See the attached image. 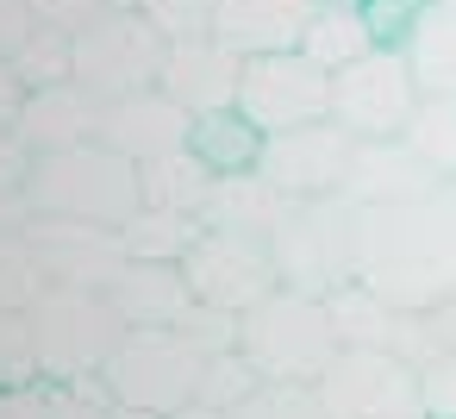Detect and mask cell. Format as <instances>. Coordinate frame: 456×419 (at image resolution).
Segmentation results:
<instances>
[{"mask_svg":"<svg viewBox=\"0 0 456 419\" xmlns=\"http://www.w3.org/2000/svg\"><path fill=\"white\" fill-rule=\"evenodd\" d=\"M238 350L250 357V369L263 382H319L344 344H338L325 300L281 282L250 313H238Z\"/></svg>","mask_w":456,"mask_h":419,"instance_id":"3","label":"cell"},{"mask_svg":"<svg viewBox=\"0 0 456 419\" xmlns=\"http://www.w3.org/2000/svg\"><path fill=\"white\" fill-rule=\"evenodd\" d=\"M7 419H51V382L38 375V382H26V388H13V394H7Z\"/></svg>","mask_w":456,"mask_h":419,"instance_id":"40","label":"cell"},{"mask_svg":"<svg viewBox=\"0 0 456 419\" xmlns=\"http://www.w3.org/2000/svg\"><path fill=\"white\" fill-rule=\"evenodd\" d=\"M362 13L375 26V45H400L412 32V13H419V0H362Z\"/></svg>","mask_w":456,"mask_h":419,"instance_id":"37","label":"cell"},{"mask_svg":"<svg viewBox=\"0 0 456 419\" xmlns=\"http://www.w3.org/2000/svg\"><path fill=\"white\" fill-rule=\"evenodd\" d=\"M319 0H219L213 7V38L232 45L238 57L263 51H300Z\"/></svg>","mask_w":456,"mask_h":419,"instance_id":"18","label":"cell"},{"mask_svg":"<svg viewBox=\"0 0 456 419\" xmlns=\"http://www.w3.org/2000/svg\"><path fill=\"white\" fill-rule=\"evenodd\" d=\"M437 313H444V332H450V350H456V300H450V307H437Z\"/></svg>","mask_w":456,"mask_h":419,"instance_id":"44","label":"cell"},{"mask_svg":"<svg viewBox=\"0 0 456 419\" xmlns=\"http://www.w3.org/2000/svg\"><path fill=\"white\" fill-rule=\"evenodd\" d=\"M113 419H169V413H144V407H119L113 400Z\"/></svg>","mask_w":456,"mask_h":419,"instance_id":"43","label":"cell"},{"mask_svg":"<svg viewBox=\"0 0 456 419\" xmlns=\"http://www.w3.org/2000/svg\"><path fill=\"white\" fill-rule=\"evenodd\" d=\"M26 325H32L38 375H51V382L101 375V363H107L113 344L126 338V319H119V307L107 300V288H69V282H51V288L26 307Z\"/></svg>","mask_w":456,"mask_h":419,"instance_id":"4","label":"cell"},{"mask_svg":"<svg viewBox=\"0 0 456 419\" xmlns=\"http://www.w3.org/2000/svg\"><path fill=\"white\" fill-rule=\"evenodd\" d=\"M163 51H169V38H163L138 7H107L101 20H88V26L76 32V82L94 88L101 101L157 88Z\"/></svg>","mask_w":456,"mask_h":419,"instance_id":"9","label":"cell"},{"mask_svg":"<svg viewBox=\"0 0 456 419\" xmlns=\"http://www.w3.org/2000/svg\"><path fill=\"white\" fill-rule=\"evenodd\" d=\"M256 388H263V375L250 369V357H244V350H219V357H207V369H200V394H194V400L232 413V407L250 400Z\"/></svg>","mask_w":456,"mask_h":419,"instance_id":"31","label":"cell"},{"mask_svg":"<svg viewBox=\"0 0 456 419\" xmlns=\"http://www.w3.org/2000/svg\"><path fill=\"white\" fill-rule=\"evenodd\" d=\"M225 419H331L313 382H263L250 400H238Z\"/></svg>","mask_w":456,"mask_h":419,"instance_id":"30","label":"cell"},{"mask_svg":"<svg viewBox=\"0 0 456 419\" xmlns=\"http://www.w3.org/2000/svg\"><path fill=\"white\" fill-rule=\"evenodd\" d=\"M169 419H225V413H219V407H207V400H188V407H175Z\"/></svg>","mask_w":456,"mask_h":419,"instance_id":"42","label":"cell"},{"mask_svg":"<svg viewBox=\"0 0 456 419\" xmlns=\"http://www.w3.org/2000/svg\"><path fill=\"white\" fill-rule=\"evenodd\" d=\"M200 369H207V350L182 325H126V338L101 363V382L119 407L175 413L200 394Z\"/></svg>","mask_w":456,"mask_h":419,"instance_id":"5","label":"cell"},{"mask_svg":"<svg viewBox=\"0 0 456 419\" xmlns=\"http://www.w3.org/2000/svg\"><path fill=\"white\" fill-rule=\"evenodd\" d=\"M275 269L288 288L300 294H331L344 282H356V207L344 194H319V201H288L281 226L269 232Z\"/></svg>","mask_w":456,"mask_h":419,"instance_id":"6","label":"cell"},{"mask_svg":"<svg viewBox=\"0 0 456 419\" xmlns=\"http://www.w3.org/2000/svg\"><path fill=\"white\" fill-rule=\"evenodd\" d=\"M182 332L207 350V357H219V350H238V313H225V307H207V300H194V313L182 319Z\"/></svg>","mask_w":456,"mask_h":419,"instance_id":"35","label":"cell"},{"mask_svg":"<svg viewBox=\"0 0 456 419\" xmlns=\"http://www.w3.org/2000/svg\"><path fill=\"white\" fill-rule=\"evenodd\" d=\"M238 76H244V57L232 45H219L213 32H200V38H169L157 88L200 119V113L238 107Z\"/></svg>","mask_w":456,"mask_h":419,"instance_id":"15","label":"cell"},{"mask_svg":"<svg viewBox=\"0 0 456 419\" xmlns=\"http://www.w3.org/2000/svg\"><path fill=\"white\" fill-rule=\"evenodd\" d=\"M300 51H306L319 70H344V63H356V57L375 51V26H369L362 7H350V0H319V13H313Z\"/></svg>","mask_w":456,"mask_h":419,"instance_id":"23","label":"cell"},{"mask_svg":"<svg viewBox=\"0 0 456 419\" xmlns=\"http://www.w3.org/2000/svg\"><path fill=\"white\" fill-rule=\"evenodd\" d=\"M13 63V76H20V88L32 94V88H57V82H69L76 76V32H63V26H32L26 32V45L7 57Z\"/></svg>","mask_w":456,"mask_h":419,"instance_id":"27","label":"cell"},{"mask_svg":"<svg viewBox=\"0 0 456 419\" xmlns=\"http://www.w3.org/2000/svg\"><path fill=\"white\" fill-rule=\"evenodd\" d=\"M213 7H219V0H138V13L163 38H200V32H213Z\"/></svg>","mask_w":456,"mask_h":419,"instance_id":"33","label":"cell"},{"mask_svg":"<svg viewBox=\"0 0 456 419\" xmlns=\"http://www.w3.org/2000/svg\"><path fill=\"white\" fill-rule=\"evenodd\" d=\"M26 201H32V213L126 226V219L144 207V182H138V163H132V157H119V151L101 144V138H88V144L32 157Z\"/></svg>","mask_w":456,"mask_h":419,"instance_id":"2","label":"cell"},{"mask_svg":"<svg viewBox=\"0 0 456 419\" xmlns=\"http://www.w3.org/2000/svg\"><path fill=\"white\" fill-rule=\"evenodd\" d=\"M107 300L119 307L126 325H182L194 313V288L182 275V263H144V257H126L119 275L107 282Z\"/></svg>","mask_w":456,"mask_h":419,"instance_id":"19","label":"cell"},{"mask_svg":"<svg viewBox=\"0 0 456 419\" xmlns=\"http://www.w3.org/2000/svg\"><path fill=\"white\" fill-rule=\"evenodd\" d=\"M38 382V350H32V325L20 307H0V394H13Z\"/></svg>","mask_w":456,"mask_h":419,"instance_id":"32","label":"cell"},{"mask_svg":"<svg viewBox=\"0 0 456 419\" xmlns=\"http://www.w3.org/2000/svg\"><path fill=\"white\" fill-rule=\"evenodd\" d=\"M288 213V194L269 188L263 169H238V176H219L207 207H200V226L213 232H250V238H269Z\"/></svg>","mask_w":456,"mask_h":419,"instance_id":"20","label":"cell"},{"mask_svg":"<svg viewBox=\"0 0 456 419\" xmlns=\"http://www.w3.org/2000/svg\"><path fill=\"white\" fill-rule=\"evenodd\" d=\"M350 151H356V138L338 119H313V126H294V132H269L256 169L288 201H319V194H338L344 188Z\"/></svg>","mask_w":456,"mask_h":419,"instance_id":"12","label":"cell"},{"mask_svg":"<svg viewBox=\"0 0 456 419\" xmlns=\"http://www.w3.org/2000/svg\"><path fill=\"white\" fill-rule=\"evenodd\" d=\"M26 238L45 263L51 282H69V288H107L126 263V244H119V226H94V219H63V213H32L26 219Z\"/></svg>","mask_w":456,"mask_h":419,"instance_id":"13","label":"cell"},{"mask_svg":"<svg viewBox=\"0 0 456 419\" xmlns=\"http://www.w3.org/2000/svg\"><path fill=\"white\" fill-rule=\"evenodd\" d=\"M194 138V113L182 101H169L163 88H138V94H119V101H101V144H113L119 157L132 163H151V157H169Z\"/></svg>","mask_w":456,"mask_h":419,"instance_id":"16","label":"cell"},{"mask_svg":"<svg viewBox=\"0 0 456 419\" xmlns=\"http://www.w3.org/2000/svg\"><path fill=\"white\" fill-rule=\"evenodd\" d=\"M400 51L425 94H456V0H419Z\"/></svg>","mask_w":456,"mask_h":419,"instance_id":"21","label":"cell"},{"mask_svg":"<svg viewBox=\"0 0 456 419\" xmlns=\"http://www.w3.org/2000/svg\"><path fill=\"white\" fill-rule=\"evenodd\" d=\"M444 176L406 144V138H356L350 169H344V201L350 207H394V201H425L437 194Z\"/></svg>","mask_w":456,"mask_h":419,"instance_id":"14","label":"cell"},{"mask_svg":"<svg viewBox=\"0 0 456 419\" xmlns=\"http://www.w3.org/2000/svg\"><path fill=\"white\" fill-rule=\"evenodd\" d=\"M0 419H7V394H0Z\"/></svg>","mask_w":456,"mask_h":419,"instance_id":"45","label":"cell"},{"mask_svg":"<svg viewBox=\"0 0 456 419\" xmlns=\"http://www.w3.org/2000/svg\"><path fill=\"white\" fill-rule=\"evenodd\" d=\"M425 88L400 45H375L369 57L331 70V119L350 138H400L419 113Z\"/></svg>","mask_w":456,"mask_h":419,"instance_id":"7","label":"cell"},{"mask_svg":"<svg viewBox=\"0 0 456 419\" xmlns=\"http://www.w3.org/2000/svg\"><path fill=\"white\" fill-rule=\"evenodd\" d=\"M182 275L188 288L207 300V307H225V313H250L263 294L281 288V269H275V251L269 238H250V232H200L194 251L182 257Z\"/></svg>","mask_w":456,"mask_h":419,"instance_id":"11","label":"cell"},{"mask_svg":"<svg viewBox=\"0 0 456 419\" xmlns=\"http://www.w3.org/2000/svg\"><path fill=\"white\" fill-rule=\"evenodd\" d=\"M38 26V13H32V0H0V57H13L20 45H26V32Z\"/></svg>","mask_w":456,"mask_h":419,"instance_id":"39","label":"cell"},{"mask_svg":"<svg viewBox=\"0 0 456 419\" xmlns=\"http://www.w3.org/2000/svg\"><path fill=\"white\" fill-rule=\"evenodd\" d=\"M188 151H200V157L213 163V176H238V169H256L263 132H256L238 107H219V113H200V119H194Z\"/></svg>","mask_w":456,"mask_h":419,"instance_id":"25","label":"cell"},{"mask_svg":"<svg viewBox=\"0 0 456 419\" xmlns=\"http://www.w3.org/2000/svg\"><path fill=\"white\" fill-rule=\"evenodd\" d=\"M313 388L331 419H425L419 363L381 344H344Z\"/></svg>","mask_w":456,"mask_h":419,"instance_id":"8","label":"cell"},{"mask_svg":"<svg viewBox=\"0 0 456 419\" xmlns=\"http://www.w3.org/2000/svg\"><path fill=\"white\" fill-rule=\"evenodd\" d=\"M356 282L400 313L456 300V182L425 201L356 207Z\"/></svg>","mask_w":456,"mask_h":419,"instance_id":"1","label":"cell"},{"mask_svg":"<svg viewBox=\"0 0 456 419\" xmlns=\"http://www.w3.org/2000/svg\"><path fill=\"white\" fill-rule=\"evenodd\" d=\"M325 313L338 325V344H394V325H400V307H387L381 294H369L362 282H344L325 294Z\"/></svg>","mask_w":456,"mask_h":419,"instance_id":"26","label":"cell"},{"mask_svg":"<svg viewBox=\"0 0 456 419\" xmlns=\"http://www.w3.org/2000/svg\"><path fill=\"white\" fill-rule=\"evenodd\" d=\"M107 7H119V0H32V13L45 26H63V32H82L88 20H101Z\"/></svg>","mask_w":456,"mask_h":419,"instance_id":"38","label":"cell"},{"mask_svg":"<svg viewBox=\"0 0 456 419\" xmlns=\"http://www.w3.org/2000/svg\"><path fill=\"white\" fill-rule=\"evenodd\" d=\"M444 182H456V94H425L419 101V113H412V126L400 132Z\"/></svg>","mask_w":456,"mask_h":419,"instance_id":"28","label":"cell"},{"mask_svg":"<svg viewBox=\"0 0 456 419\" xmlns=\"http://www.w3.org/2000/svg\"><path fill=\"white\" fill-rule=\"evenodd\" d=\"M419 394H425V419H456V350L419 363Z\"/></svg>","mask_w":456,"mask_h":419,"instance_id":"36","label":"cell"},{"mask_svg":"<svg viewBox=\"0 0 456 419\" xmlns=\"http://www.w3.org/2000/svg\"><path fill=\"white\" fill-rule=\"evenodd\" d=\"M238 113L269 138L313 119H331V70H319L306 51H263L244 57L238 76Z\"/></svg>","mask_w":456,"mask_h":419,"instance_id":"10","label":"cell"},{"mask_svg":"<svg viewBox=\"0 0 456 419\" xmlns=\"http://www.w3.org/2000/svg\"><path fill=\"white\" fill-rule=\"evenodd\" d=\"M138 182H144V207H169V213H200L207 194H213V163L200 151H169V157H151L138 163Z\"/></svg>","mask_w":456,"mask_h":419,"instance_id":"22","label":"cell"},{"mask_svg":"<svg viewBox=\"0 0 456 419\" xmlns=\"http://www.w3.org/2000/svg\"><path fill=\"white\" fill-rule=\"evenodd\" d=\"M119 7H138V0H119Z\"/></svg>","mask_w":456,"mask_h":419,"instance_id":"46","label":"cell"},{"mask_svg":"<svg viewBox=\"0 0 456 419\" xmlns=\"http://www.w3.org/2000/svg\"><path fill=\"white\" fill-rule=\"evenodd\" d=\"M45 288H51V275H45L26 226H0V307H20L26 313Z\"/></svg>","mask_w":456,"mask_h":419,"instance_id":"29","label":"cell"},{"mask_svg":"<svg viewBox=\"0 0 456 419\" xmlns=\"http://www.w3.org/2000/svg\"><path fill=\"white\" fill-rule=\"evenodd\" d=\"M51 382V375H45ZM51 419H113V394L101 375L82 382H51Z\"/></svg>","mask_w":456,"mask_h":419,"instance_id":"34","label":"cell"},{"mask_svg":"<svg viewBox=\"0 0 456 419\" xmlns=\"http://www.w3.org/2000/svg\"><path fill=\"white\" fill-rule=\"evenodd\" d=\"M13 138L45 157V151H69V144H88L101 138V94L82 88L76 76L57 82V88H32L20 101V119H13Z\"/></svg>","mask_w":456,"mask_h":419,"instance_id":"17","label":"cell"},{"mask_svg":"<svg viewBox=\"0 0 456 419\" xmlns=\"http://www.w3.org/2000/svg\"><path fill=\"white\" fill-rule=\"evenodd\" d=\"M20 101H26V88H20L13 63L0 57V132H13V119H20Z\"/></svg>","mask_w":456,"mask_h":419,"instance_id":"41","label":"cell"},{"mask_svg":"<svg viewBox=\"0 0 456 419\" xmlns=\"http://www.w3.org/2000/svg\"><path fill=\"white\" fill-rule=\"evenodd\" d=\"M200 213H169V207H138L126 226H119V244L126 257H144V263H182L200 238Z\"/></svg>","mask_w":456,"mask_h":419,"instance_id":"24","label":"cell"}]
</instances>
